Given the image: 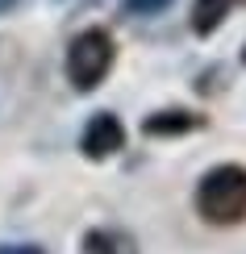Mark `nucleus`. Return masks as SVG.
Returning a JSON list of instances; mask_svg holds the SVG:
<instances>
[{
	"instance_id": "2",
	"label": "nucleus",
	"mask_w": 246,
	"mask_h": 254,
	"mask_svg": "<svg viewBox=\"0 0 246 254\" xmlns=\"http://www.w3.org/2000/svg\"><path fill=\"white\" fill-rule=\"evenodd\" d=\"M117 59V46L104 29H83V34L71 38V50H67V75L80 92H92L96 83L109 75Z\"/></svg>"
},
{
	"instance_id": "9",
	"label": "nucleus",
	"mask_w": 246,
	"mask_h": 254,
	"mask_svg": "<svg viewBox=\"0 0 246 254\" xmlns=\"http://www.w3.org/2000/svg\"><path fill=\"white\" fill-rule=\"evenodd\" d=\"M17 4V0H0V13H8V8H13Z\"/></svg>"
},
{
	"instance_id": "3",
	"label": "nucleus",
	"mask_w": 246,
	"mask_h": 254,
	"mask_svg": "<svg viewBox=\"0 0 246 254\" xmlns=\"http://www.w3.org/2000/svg\"><path fill=\"white\" fill-rule=\"evenodd\" d=\"M80 146H83V154H88V158H113L125 146L121 121H117L113 113H96V117L88 121V129H83V137H80Z\"/></svg>"
},
{
	"instance_id": "1",
	"label": "nucleus",
	"mask_w": 246,
	"mask_h": 254,
	"mask_svg": "<svg viewBox=\"0 0 246 254\" xmlns=\"http://www.w3.org/2000/svg\"><path fill=\"white\" fill-rule=\"evenodd\" d=\"M196 208L209 225L246 221V167H213L196 188Z\"/></svg>"
},
{
	"instance_id": "10",
	"label": "nucleus",
	"mask_w": 246,
	"mask_h": 254,
	"mask_svg": "<svg viewBox=\"0 0 246 254\" xmlns=\"http://www.w3.org/2000/svg\"><path fill=\"white\" fill-rule=\"evenodd\" d=\"M242 63H246V50H242Z\"/></svg>"
},
{
	"instance_id": "8",
	"label": "nucleus",
	"mask_w": 246,
	"mask_h": 254,
	"mask_svg": "<svg viewBox=\"0 0 246 254\" xmlns=\"http://www.w3.org/2000/svg\"><path fill=\"white\" fill-rule=\"evenodd\" d=\"M0 254H42L38 246H25V242H17V246H0Z\"/></svg>"
},
{
	"instance_id": "7",
	"label": "nucleus",
	"mask_w": 246,
	"mask_h": 254,
	"mask_svg": "<svg viewBox=\"0 0 246 254\" xmlns=\"http://www.w3.org/2000/svg\"><path fill=\"white\" fill-rule=\"evenodd\" d=\"M167 4H171V0H125V13H134V17H155V13H163Z\"/></svg>"
},
{
	"instance_id": "4",
	"label": "nucleus",
	"mask_w": 246,
	"mask_h": 254,
	"mask_svg": "<svg viewBox=\"0 0 246 254\" xmlns=\"http://www.w3.org/2000/svg\"><path fill=\"white\" fill-rule=\"evenodd\" d=\"M200 117H192V113L184 109H171V113H155V117H146L142 129L151 133V137H163V133H188V129H196Z\"/></svg>"
},
{
	"instance_id": "11",
	"label": "nucleus",
	"mask_w": 246,
	"mask_h": 254,
	"mask_svg": "<svg viewBox=\"0 0 246 254\" xmlns=\"http://www.w3.org/2000/svg\"><path fill=\"white\" fill-rule=\"evenodd\" d=\"M242 4H246V0H242Z\"/></svg>"
},
{
	"instance_id": "5",
	"label": "nucleus",
	"mask_w": 246,
	"mask_h": 254,
	"mask_svg": "<svg viewBox=\"0 0 246 254\" xmlns=\"http://www.w3.org/2000/svg\"><path fill=\"white\" fill-rule=\"evenodd\" d=\"M83 254H138V246H134L125 234L92 229V234H83Z\"/></svg>"
},
{
	"instance_id": "6",
	"label": "nucleus",
	"mask_w": 246,
	"mask_h": 254,
	"mask_svg": "<svg viewBox=\"0 0 246 254\" xmlns=\"http://www.w3.org/2000/svg\"><path fill=\"white\" fill-rule=\"evenodd\" d=\"M230 4L234 0H196V4H192V29H196V34H213V29L226 21Z\"/></svg>"
}]
</instances>
